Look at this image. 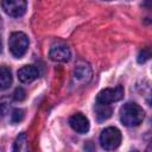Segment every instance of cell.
<instances>
[{
    "label": "cell",
    "instance_id": "5bb4252c",
    "mask_svg": "<svg viewBox=\"0 0 152 152\" xmlns=\"http://www.w3.org/2000/svg\"><path fill=\"white\" fill-rule=\"evenodd\" d=\"M150 57H151V51H150V49H148V48L142 49V50H140V52H139V55H138V62H139V63H145Z\"/></svg>",
    "mask_w": 152,
    "mask_h": 152
},
{
    "label": "cell",
    "instance_id": "5b68a950",
    "mask_svg": "<svg viewBox=\"0 0 152 152\" xmlns=\"http://www.w3.org/2000/svg\"><path fill=\"white\" fill-rule=\"evenodd\" d=\"M122 97H124V88L121 86H116L115 88H106L101 90L96 96V101L110 104L113 102L120 101Z\"/></svg>",
    "mask_w": 152,
    "mask_h": 152
},
{
    "label": "cell",
    "instance_id": "4fadbf2b",
    "mask_svg": "<svg viewBox=\"0 0 152 152\" xmlns=\"http://www.w3.org/2000/svg\"><path fill=\"white\" fill-rule=\"evenodd\" d=\"M24 115H25V114H24V110L17 108V109H14V110L12 112V114H11V120H12V122H14V124L20 122V121L24 119Z\"/></svg>",
    "mask_w": 152,
    "mask_h": 152
},
{
    "label": "cell",
    "instance_id": "7c38bea8",
    "mask_svg": "<svg viewBox=\"0 0 152 152\" xmlns=\"http://www.w3.org/2000/svg\"><path fill=\"white\" fill-rule=\"evenodd\" d=\"M26 142H27L26 133H20V134L17 137V139H15L13 150H14V151H23V150H26Z\"/></svg>",
    "mask_w": 152,
    "mask_h": 152
},
{
    "label": "cell",
    "instance_id": "7a4b0ae2",
    "mask_svg": "<svg viewBox=\"0 0 152 152\" xmlns=\"http://www.w3.org/2000/svg\"><path fill=\"white\" fill-rule=\"evenodd\" d=\"M8 48L15 58L23 57L28 48V38L23 32H13L8 39Z\"/></svg>",
    "mask_w": 152,
    "mask_h": 152
},
{
    "label": "cell",
    "instance_id": "2e32d148",
    "mask_svg": "<svg viewBox=\"0 0 152 152\" xmlns=\"http://www.w3.org/2000/svg\"><path fill=\"white\" fill-rule=\"evenodd\" d=\"M1 50H2V43H1V38H0V52H1Z\"/></svg>",
    "mask_w": 152,
    "mask_h": 152
},
{
    "label": "cell",
    "instance_id": "30bf717a",
    "mask_svg": "<svg viewBox=\"0 0 152 152\" xmlns=\"http://www.w3.org/2000/svg\"><path fill=\"white\" fill-rule=\"evenodd\" d=\"M95 115H96V120L99 122H102L107 119H109L112 116V107L109 103H103V102H99L95 101Z\"/></svg>",
    "mask_w": 152,
    "mask_h": 152
},
{
    "label": "cell",
    "instance_id": "8992f818",
    "mask_svg": "<svg viewBox=\"0 0 152 152\" xmlns=\"http://www.w3.org/2000/svg\"><path fill=\"white\" fill-rule=\"evenodd\" d=\"M49 56L55 62L65 63L70 59L71 52H70V49L65 44H55V45L51 46Z\"/></svg>",
    "mask_w": 152,
    "mask_h": 152
},
{
    "label": "cell",
    "instance_id": "9c48e42d",
    "mask_svg": "<svg viewBox=\"0 0 152 152\" xmlns=\"http://www.w3.org/2000/svg\"><path fill=\"white\" fill-rule=\"evenodd\" d=\"M74 78L81 83H88L91 80V69L86 63H80L74 70Z\"/></svg>",
    "mask_w": 152,
    "mask_h": 152
},
{
    "label": "cell",
    "instance_id": "8fae6325",
    "mask_svg": "<svg viewBox=\"0 0 152 152\" xmlns=\"http://www.w3.org/2000/svg\"><path fill=\"white\" fill-rule=\"evenodd\" d=\"M12 83V72L7 66H0V91L6 90Z\"/></svg>",
    "mask_w": 152,
    "mask_h": 152
},
{
    "label": "cell",
    "instance_id": "3957f363",
    "mask_svg": "<svg viewBox=\"0 0 152 152\" xmlns=\"http://www.w3.org/2000/svg\"><path fill=\"white\" fill-rule=\"evenodd\" d=\"M121 142V132L116 127H107L100 134V144L104 150H115Z\"/></svg>",
    "mask_w": 152,
    "mask_h": 152
},
{
    "label": "cell",
    "instance_id": "ba28073f",
    "mask_svg": "<svg viewBox=\"0 0 152 152\" xmlns=\"http://www.w3.org/2000/svg\"><path fill=\"white\" fill-rule=\"evenodd\" d=\"M39 77V71L33 65H24L18 70V78L21 83H31Z\"/></svg>",
    "mask_w": 152,
    "mask_h": 152
},
{
    "label": "cell",
    "instance_id": "52a82bcc",
    "mask_svg": "<svg viewBox=\"0 0 152 152\" xmlns=\"http://www.w3.org/2000/svg\"><path fill=\"white\" fill-rule=\"evenodd\" d=\"M69 125L76 133L80 134H84L89 131V121L82 113H76L72 116H70Z\"/></svg>",
    "mask_w": 152,
    "mask_h": 152
},
{
    "label": "cell",
    "instance_id": "9a60e30c",
    "mask_svg": "<svg viewBox=\"0 0 152 152\" xmlns=\"http://www.w3.org/2000/svg\"><path fill=\"white\" fill-rule=\"evenodd\" d=\"M13 97H14V100H17V101H23V100H25V97H26V91H25L23 88H17V89L14 90Z\"/></svg>",
    "mask_w": 152,
    "mask_h": 152
},
{
    "label": "cell",
    "instance_id": "e0dca14e",
    "mask_svg": "<svg viewBox=\"0 0 152 152\" xmlns=\"http://www.w3.org/2000/svg\"><path fill=\"white\" fill-rule=\"evenodd\" d=\"M108 1H109V0H108Z\"/></svg>",
    "mask_w": 152,
    "mask_h": 152
},
{
    "label": "cell",
    "instance_id": "277c9868",
    "mask_svg": "<svg viewBox=\"0 0 152 152\" xmlns=\"http://www.w3.org/2000/svg\"><path fill=\"white\" fill-rule=\"evenodd\" d=\"M2 10L11 17H21L26 12V0H1Z\"/></svg>",
    "mask_w": 152,
    "mask_h": 152
},
{
    "label": "cell",
    "instance_id": "6da1fadb",
    "mask_svg": "<svg viewBox=\"0 0 152 152\" xmlns=\"http://www.w3.org/2000/svg\"><path fill=\"white\" fill-rule=\"evenodd\" d=\"M144 118H145L144 109L134 102H128L124 104L120 109V120L127 127H135L140 125Z\"/></svg>",
    "mask_w": 152,
    "mask_h": 152
}]
</instances>
